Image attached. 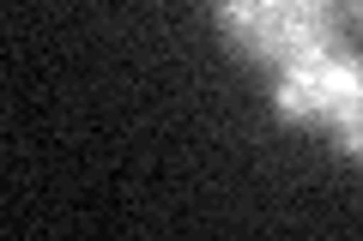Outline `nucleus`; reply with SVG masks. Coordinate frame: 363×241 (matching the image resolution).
Listing matches in <instances>:
<instances>
[{
    "label": "nucleus",
    "instance_id": "obj_2",
    "mask_svg": "<svg viewBox=\"0 0 363 241\" xmlns=\"http://www.w3.org/2000/svg\"><path fill=\"white\" fill-rule=\"evenodd\" d=\"M351 73H357V54L345 42H327V49L279 66L272 73V109H279V121H291V127H327L339 97H345V85H351Z\"/></svg>",
    "mask_w": 363,
    "mask_h": 241
},
{
    "label": "nucleus",
    "instance_id": "obj_3",
    "mask_svg": "<svg viewBox=\"0 0 363 241\" xmlns=\"http://www.w3.org/2000/svg\"><path fill=\"white\" fill-rule=\"evenodd\" d=\"M327 133H333V145L345 157H357V163H363V54H357V73H351V85H345V97H339Z\"/></svg>",
    "mask_w": 363,
    "mask_h": 241
},
{
    "label": "nucleus",
    "instance_id": "obj_4",
    "mask_svg": "<svg viewBox=\"0 0 363 241\" xmlns=\"http://www.w3.org/2000/svg\"><path fill=\"white\" fill-rule=\"evenodd\" d=\"M345 13H351V18H357V25H363V0H345Z\"/></svg>",
    "mask_w": 363,
    "mask_h": 241
},
{
    "label": "nucleus",
    "instance_id": "obj_1",
    "mask_svg": "<svg viewBox=\"0 0 363 241\" xmlns=\"http://www.w3.org/2000/svg\"><path fill=\"white\" fill-rule=\"evenodd\" d=\"M212 18H218L224 42L267 73L327 49V42H345L339 37L345 0H212Z\"/></svg>",
    "mask_w": 363,
    "mask_h": 241
}]
</instances>
